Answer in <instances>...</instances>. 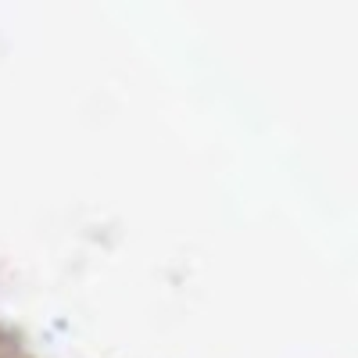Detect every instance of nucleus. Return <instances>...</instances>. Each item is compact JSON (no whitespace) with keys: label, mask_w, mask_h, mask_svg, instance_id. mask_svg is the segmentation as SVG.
<instances>
[]
</instances>
